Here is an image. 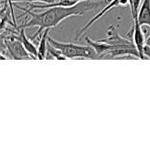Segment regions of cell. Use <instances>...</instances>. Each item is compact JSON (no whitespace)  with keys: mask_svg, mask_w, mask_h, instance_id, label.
<instances>
[{"mask_svg":"<svg viewBox=\"0 0 150 150\" xmlns=\"http://www.w3.org/2000/svg\"><path fill=\"white\" fill-rule=\"evenodd\" d=\"M138 20L142 25L150 27V0H143L138 12Z\"/></svg>","mask_w":150,"mask_h":150,"instance_id":"cell-7","label":"cell"},{"mask_svg":"<svg viewBox=\"0 0 150 150\" xmlns=\"http://www.w3.org/2000/svg\"><path fill=\"white\" fill-rule=\"evenodd\" d=\"M18 33H19V40L24 46L25 49L28 52V54L33 57V58H37V54H38V47L32 42L30 39L26 36L25 33V29L22 26H19L18 28Z\"/></svg>","mask_w":150,"mask_h":150,"instance_id":"cell-5","label":"cell"},{"mask_svg":"<svg viewBox=\"0 0 150 150\" xmlns=\"http://www.w3.org/2000/svg\"><path fill=\"white\" fill-rule=\"evenodd\" d=\"M48 42L52 46L59 49L67 59H76V58L98 59V55L95 51V49L88 44L86 46H82L75 43L62 42L49 36H48Z\"/></svg>","mask_w":150,"mask_h":150,"instance_id":"cell-2","label":"cell"},{"mask_svg":"<svg viewBox=\"0 0 150 150\" xmlns=\"http://www.w3.org/2000/svg\"><path fill=\"white\" fill-rule=\"evenodd\" d=\"M142 25L140 24L138 18H134V23H133V27L132 30L130 32V33L132 34V38H133V41L140 54V58L144 60L145 56L143 54V47L146 42V38L144 35V33L142 29Z\"/></svg>","mask_w":150,"mask_h":150,"instance_id":"cell-4","label":"cell"},{"mask_svg":"<svg viewBox=\"0 0 150 150\" xmlns=\"http://www.w3.org/2000/svg\"><path fill=\"white\" fill-rule=\"evenodd\" d=\"M5 47L8 50L11 56L14 59H24V58H33L28 52L25 49L24 46L22 45L19 35L15 36L14 39H7L5 41Z\"/></svg>","mask_w":150,"mask_h":150,"instance_id":"cell-3","label":"cell"},{"mask_svg":"<svg viewBox=\"0 0 150 150\" xmlns=\"http://www.w3.org/2000/svg\"><path fill=\"white\" fill-rule=\"evenodd\" d=\"M105 1H93V0H81L77 4L71 6H54L46 9L41 12H33L29 10H25V15L29 19L23 23L20 26L34 27L38 26V31L31 37V40L41 35L45 29H51L57 26L61 22L68 18L74 16H82L91 10H97L103 6Z\"/></svg>","mask_w":150,"mask_h":150,"instance_id":"cell-1","label":"cell"},{"mask_svg":"<svg viewBox=\"0 0 150 150\" xmlns=\"http://www.w3.org/2000/svg\"><path fill=\"white\" fill-rule=\"evenodd\" d=\"M48 32L49 29H45L40 35V40L38 47V60H44L47 57L48 54Z\"/></svg>","mask_w":150,"mask_h":150,"instance_id":"cell-6","label":"cell"},{"mask_svg":"<svg viewBox=\"0 0 150 150\" xmlns=\"http://www.w3.org/2000/svg\"><path fill=\"white\" fill-rule=\"evenodd\" d=\"M145 45L148 46L150 48V35L146 39V42H145Z\"/></svg>","mask_w":150,"mask_h":150,"instance_id":"cell-8","label":"cell"}]
</instances>
